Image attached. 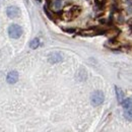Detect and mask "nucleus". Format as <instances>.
Wrapping results in <instances>:
<instances>
[{"instance_id": "1", "label": "nucleus", "mask_w": 132, "mask_h": 132, "mask_svg": "<svg viewBox=\"0 0 132 132\" xmlns=\"http://www.w3.org/2000/svg\"><path fill=\"white\" fill-rule=\"evenodd\" d=\"M105 100V96L103 94V92L101 90H96L95 93H93L92 95V98H90V102H92V105L93 106H100L103 104Z\"/></svg>"}, {"instance_id": "2", "label": "nucleus", "mask_w": 132, "mask_h": 132, "mask_svg": "<svg viewBox=\"0 0 132 132\" xmlns=\"http://www.w3.org/2000/svg\"><path fill=\"white\" fill-rule=\"evenodd\" d=\"M8 35L12 39H18L22 35V29L18 24H11L8 29Z\"/></svg>"}, {"instance_id": "3", "label": "nucleus", "mask_w": 132, "mask_h": 132, "mask_svg": "<svg viewBox=\"0 0 132 132\" xmlns=\"http://www.w3.org/2000/svg\"><path fill=\"white\" fill-rule=\"evenodd\" d=\"M19 12H20L19 8L17 6H14V5L8 6L7 9H6V13H7L8 17H10V18H15V17H17L19 15Z\"/></svg>"}, {"instance_id": "4", "label": "nucleus", "mask_w": 132, "mask_h": 132, "mask_svg": "<svg viewBox=\"0 0 132 132\" xmlns=\"http://www.w3.org/2000/svg\"><path fill=\"white\" fill-rule=\"evenodd\" d=\"M62 59H63V56L60 53H58V52H55V53L50 54L49 58H48L50 63H58V62L62 61Z\"/></svg>"}, {"instance_id": "5", "label": "nucleus", "mask_w": 132, "mask_h": 132, "mask_svg": "<svg viewBox=\"0 0 132 132\" xmlns=\"http://www.w3.org/2000/svg\"><path fill=\"white\" fill-rule=\"evenodd\" d=\"M6 80H7V82L10 83V84L15 83L18 80V73H17L16 71L9 72L8 75H7V77H6Z\"/></svg>"}, {"instance_id": "6", "label": "nucleus", "mask_w": 132, "mask_h": 132, "mask_svg": "<svg viewBox=\"0 0 132 132\" xmlns=\"http://www.w3.org/2000/svg\"><path fill=\"white\" fill-rule=\"evenodd\" d=\"M115 90H116V96H117V101H118V103L119 104H122V102L124 101V93H123V90L120 88V87H118V86H115Z\"/></svg>"}, {"instance_id": "7", "label": "nucleus", "mask_w": 132, "mask_h": 132, "mask_svg": "<svg viewBox=\"0 0 132 132\" xmlns=\"http://www.w3.org/2000/svg\"><path fill=\"white\" fill-rule=\"evenodd\" d=\"M124 117H125L128 121H132V106L131 107H128V108H125Z\"/></svg>"}, {"instance_id": "8", "label": "nucleus", "mask_w": 132, "mask_h": 132, "mask_svg": "<svg viewBox=\"0 0 132 132\" xmlns=\"http://www.w3.org/2000/svg\"><path fill=\"white\" fill-rule=\"evenodd\" d=\"M39 46H40V40H39L38 38L32 40V42L30 43V47H31L32 49H37Z\"/></svg>"}, {"instance_id": "9", "label": "nucleus", "mask_w": 132, "mask_h": 132, "mask_svg": "<svg viewBox=\"0 0 132 132\" xmlns=\"http://www.w3.org/2000/svg\"><path fill=\"white\" fill-rule=\"evenodd\" d=\"M121 105L124 107V109H125V108H128V107H131L132 106V98L124 99V101L122 102V104H121Z\"/></svg>"}]
</instances>
